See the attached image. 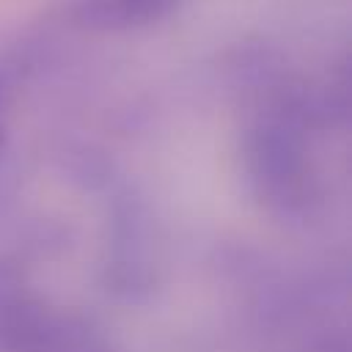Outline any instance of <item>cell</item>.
Returning <instances> with one entry per match:
<instances>
[{
    "label": "cell",
    "instance_id": "1",
    "mask_svg": "<svg viewBox=\"0 0 352 352\" xmlns=\"http://www.w3.org/2000/svg\"><path fill=\"white\" fill-rule=\"evenodd\" d=\"M173 6L168 0H80L74 22L94 30H124L162 19Z\"/></svg>",
    "mask_w": 352,
    "mask_h": 352
},
{
    "label": "cell",
    "instance_id": "2",
    "mask_svg": "<svg viewBox=\"0 0 352 352\" xmlns=\"http://www.w3.org/2000/svg\"><path fill=\"white\" fill-rule=\"evenodd\" d=\"M168 3H170V6H176V3H179V0H168Z\"/></svg>",
    "mask_w": 352,
    "mask_h": 352
}]
</instances>
